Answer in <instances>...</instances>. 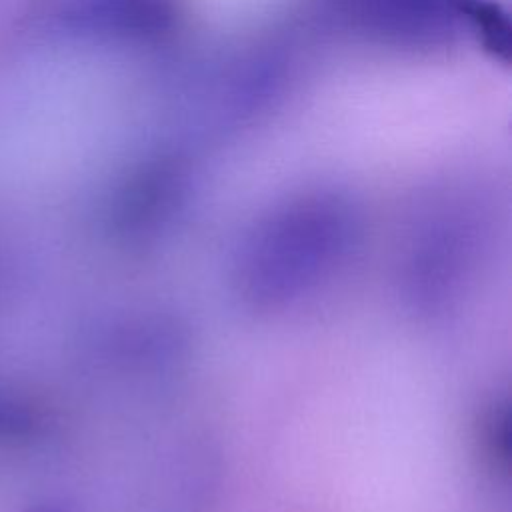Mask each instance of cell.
Wrapping results in <instances>:
<instances>
[{
	"instance_id": "obj_5",
	"label": "cell",
	"mask_w": 512,
	"mask_h": 512,
	"mask_svg": "<svg viewBox=\"0 0 512 512\" xmlns=\"http://www.w3.org/2000/svg\"><path fill=\"white\" fill-rule=\"evenodd\" d=\"M474 444L484 470L506 480L512 450V420L506 396H494L482 404L474 420Z\"/></svg>"
},
{
	"instance_id": "obj_4",
	"label": "cell",
	"mask_w": 512,
	"mask_h": 512,
	"mask_svg": "<svg viewBox=\"0 0 512 512\" xmlns=\"http://www.w3.org/2000/svg\"><path fill=\"white\" fill-rule=\"evenodd\" d=\"M190 330L166 312L136 314L114 322L96 340L100 360L120 374L156 376L182 366L190 354Z\"/></svg>"
},
{
	"instance_id": "obj_1",
	"label": "cell",
	"mask_w": 512,
	"mask_h": 512,
	"mask_svg": "<svg viewBox=\"0 0 512 512\" xmlns=\"http://www.w3.org/2000/svg\"><path fill=\"white\" fill-rule=\"evenodd\" d=\"M360 234L358 212L338 194H310L274 208L234 252V300L254 316L290 310L344 270Z\"/></svg>"
},
{
	"instance_id": "obj_3",
	"label": "cell",
	"mask_w": 512,
	"mask_h": 512,
	"mask_svg": "<svg viewBox=\"0 0 512 512\" xmlns=\"http://www.w3.org/2000/svg\"><path fill=\"white\" fill-rule=\"evenodd\" d=\"M222 490V458L206 438L178 442L154 464L138 500L140 512H214Z\"/></svg>"
},
{
	"instance_id": "obj_2",
	"label": "cell",
	"mask_w": 512,
	"mask_h": 512,
	"mask_svg": "<svg viewBox=\"0 0 512 512\" xmlns=\"http://www.w3.org/2000/svg\"><path fill=\"white\" fill-rule=\"evenodd\" d=\"M490 248L484 216L468 204L436 206L406 230L394 264L402 308L420 322L456 312L472 292Z\"/></svg>"
}]
</instances>
